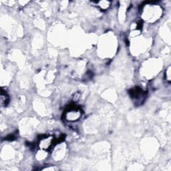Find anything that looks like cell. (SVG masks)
I'll return each instance as SVG.
<instances>
[{
    "mask_svg": "<svg viewBox=\"0 0 171 171\" xmlns=\"http://www.w3.org/2000/svg\"><path fill=\"white\" fill-rule=\"evenodd\" d=\"M129 93H130V95L131 96V97L133 98L134 99L139 100L141 98L144 96V90H142L139 87H135L131 89L129 91Z\"/></svg>",
    "mask_w": 171,
    "mask_h": 171,
    "instance_id": "1",
    "label": "cell"
},
{
    "mask_svg": "<svg viewBox=\"0 0 171 171\" xmlns=\"http://www.w3.org/2000/svg\"><path fill=\"white\" fill-rule=\"evenodd\" d=\"M94 3H96V5H97L98 6L100 9L102 10H106L108 8L111 6V2H105V1H102V2H94Z\"/></svg>",
    "mask_w": 171,
    "mask_h": 171,
    "instance_id": "2",
    "label": "cell"
}]
</instances>
